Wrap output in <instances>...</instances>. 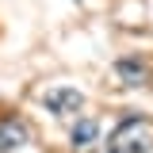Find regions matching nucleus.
Wrapping results in <instances>:
<instances>
[{"label":"nucleus","mask_w":153,"mask_h":153,"mask_svg":"<svg viewBox=\"0 0 153 153\" xmlns=\"http://www.w3.org/2000/svg\"><path fill=\"white\" fill-rule=\"evenodd\" d=\"M107 149H119V153H153V123L149 119H123L111 134V146Z\"/></svg>","instance_id":"f257e3e1"},{"label":"nucleus","mask_w":153,"mask_h":153,"mask_svg":"<svg viewBox=\"0 0 153 153\" xmlns=\"http://www.w3.org/2000/svg\"><path fill=\"white\" fill-rule=\"evenodd\" d=\"M42 103H46V111H54V115H76L84 107V96L76 88H54V92L42 96Z\"/></svg>","instance_id":"f03ea898"},{"label":"nucleus","mask_w":153,"mask_h":153,"mask_svg":"<svg viewBox=\"0 0 153 153\" xmlns=\"http://www.w3.org/2000/svg\"><path fill=\"white\" fill-rule=\"evenodd\" d=\"M107 153H119V149H107Z\"/></svg>","instance_id":"423d86ee"},{"label":"nucleus","mask_w":153,"mask_h":153,"mask_svg":"<svg viewBox=\"0 0 153 153\" xmlns=\"http://www.w3.org/2000/svg\"><path fill=\"white\" fill-rule=\"evenodd\" d=\"M96 138H100V123L96 119H76V126L69 130V146L73 149H88Z\"/></svg>","instance_id":"39448f33"},{"label":"nucleus","mask_w":153,"mask_h":153,"mask_svg":"<svg viewBox=\"0 0 153 153\" xmlns=\"http://www.w3.org/2000/svg\"><path fill=\"white\" fill-rule=\"evenodd\" d=\"M115 73H119L123 84H130V88H138V84L149 80V69H146L138 57H123V61H115Z\"/></svg>","instance_id":"20e7f679"},{"label":"nucleus","mask_w":153,"mask_h":153,"mask_svg":"<svg viewBox=\"0 0 153 153\" xmlns=\"http://www.w3.org/2000/svg\"><path fill=\"white\" fill-rule=\"evenodd\" d=\"M27 138H31V130H27L23 119H16V115L0 119V153H12L19 146H27Z\"/></svg>","instance_id":"7ed1b4c3"}]
</instances>
